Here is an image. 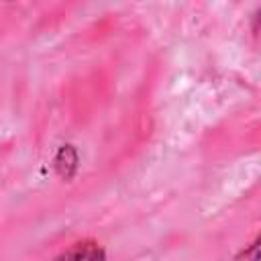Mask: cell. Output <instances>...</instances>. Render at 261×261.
<instances>
[{"instance_id":"obj_1","label":"cell","mask_w":261,"mask_h":261,"mask_svg":"<svg viewBox=\"0 0 261 261\" xmlns=\"http://www.w3.org/2000/svg\"><path fill=\"white\" fill-rule=\"evenodd\" d=\"M104 259H106L104 249L98 243H94V241L75 243L65 253L55 257V261H104Z\"/></svg>"},{"instance_id":"obj_2","label":"cell","mask_w":261,"mask_h":261,"mask_svg":"<svg viewBox=\"0 0 261 261\" xmlns=\"http://www.w3.org/2000/svg\"><path fill=\"white\" fill-rule=\"evenodd\" d=\"M259 243H261V241L255 239L249 249L241 251V253L234 257V261H259Z\"/></svg>"}]
</instances>
